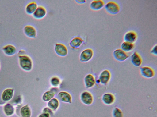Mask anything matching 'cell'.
I'll return each instance as SVG.
<instances>
[{
  "label": "cell",
  "mask_w": 157,
  "mask_h": 117,
  "mask_svg": "<svg viewBox=\"0 0 157 117\" xmlns=\"http://www.w3.org/2000/svg\"><path fill=\"white\" fill-rule=\"evenodd\" d=\"M43 112L48 113L50 115V114H52L53 112L48 107L44 108L43 110Z\"/></svg>",
  "instance_id": "29"
},
{
  "label": "cell",
  "mask_w": 157,
  "mask_h": 117,
  "mask_svg": "<svg viewBox=\"0 0 157 117\" xmlns=\"http://www.w3.org/2000/svg\"><path fill=\"white\" fill-rule=\"evenodd\" d=\"M131 62L135 66L139 67L142 65L143 59L141 56L137 52H134L131 56Z\"/></svg>",
  "instance_id": "17"
},
{
  "label": "cell",
  "mask_w": 157,
  "mask_h": 117,
  "mask_svg": "<svg viewBox=\"0 0 157 117\" xmlns=\"http://www.w3.org/2000/svg\"><path fill=\"white\" fill-rule=\"evenodd\" d=\"M49 83L52 87L58 88L61 83V80L58 76H54L49 80Z\"/></svg>",
  "instance_id": "26"
},
{
  "label": "cell",
  "mask_w": 157,
  "mask_h": 117,
  "mask_svg": "<svg viewBox=\"0 0 157 117\" xmlns=\"http://www.w3.org/2000/svg\"><path fill=\"white\" fill-rule=\"evenodd\" d=\"M140 75L146 79H151L155 75V72L154 69L150 66H141L140 69Z\"/></svg>",
  "instance_id": "6"
},
{
  "label": "cell",
  "mask_w": 157,
  "mask_h": 117,
  "mask_svg": "<svg viewBox=\"0 0 157 117\" xmlns=\"http://www.w3.org/2000/svg\"><path fill=\"white\" fill-rule=\"evenodd\" d=\"M47 14L46 8L43 6H38L36 9L32 14L33 17L37 20H42L44 18Z\"/></svg>",
  "instance_id": "11"
},
{
  "label": "cell",
  "mask_w": 157,
  "mask_h": 117,
  "mask_svg": "<svg viewBox=\"0 0 157 117\" xmlns=\"http://www.w3.org/2000/svg\"><path fill=\"white\" fill-rule=\"evenodd\" d=\"M113 56L114 59L119 62H123L129 58V55L127 52L121 49L115 50L113 53Z\"/></svg>",
  "instance_id": "8"
},
{
  "label": "cell",
  "mask_w": 157,
  "mask_h": 117,
  "mask_svg": "<svg viewBox=\"0 0 157 117\" xmlns=\"http://www.w3.org/2000/svg\"><path fill=\"white\" fill-rule=\"evenodd\" d=\"M112 78L111 72L108 69L102 70L99 73L98 79L96 80V83L106 86L110 82Z\"/></svg>",
  "instance_id": "2"
},
{
  "label": "cell",
  "mask_w": 157,
  "mask_h": 117,
  "mask_svg": "<svg viewBox=\"0 0 157 117\" xmlns=\"http://www.w3.org/2000/svg\"><path fill=\"white\" fill-rule=\"evenodd\" d=\"M75 2L79 4H83L86 3V0H76Z\"/></svg>",
  "instance_id": "31"
},
{
  "label": "cell",
  "mask_w": 157,
  "mask_h": 117,
  "mask_svg": "<svg viewBox=\"0 0 157 117\" xmlns=\"http://www.w3.org/2000/svg\"><path fill=\"white\" fill-rule=\"evenodd\" d=\"M55 53L58 56L61 57L66 56L68 53V50L66 46L61 43H56L54 47Z\"/></svg>",
  "instance_id": "7"
},
{
  "label": "cell",
  "mask_w": 157,
  "mask_h": 117,
  "mask_svg": "<svg viewBox=\"0 0 157 117\" xmlns=\"http://www.w3.org/2000/svg\"><path fill=\"white\" fill-rule=\"evenodd\" d=\"M94 55V51L91 48H88L82 50L79 55L80 62L86 63L91 60Z\"/></svg>",
  "instance_id": "5"
},
{
  "label": "cell",
  "mask_w": 157,
  "mask_h": 117,
  "mask_svg": "<svg viewBox=\"0 0 157 117\" xmlns=\"http://www.w3.org/2000/svg\"><path fill=\"white\" fill-rule=\"evenodd\" d=\"M138 38L137 33L133 30L129 31L126 32L123 36L124 41L134 44Z\"/></svg>",
  "instance_id": "16"
},
{
  "label": "cell",
  "mask_w": 157,
  "mask_h": 117,
  "mask_svg": "<svg viewBox=\"0 0 157 117\" xmlns=\"http://www.w3.org/2000/svg\"><path fill=\"white\" fill-rule=\"evenodd\" d=\"M112 117H124L123 112L122 110L118 107H114L112 110Z\"/></svg>",
  "instance_id": "27"
},
{
  "label": "cell",
  "mask_w": 157,
  "mask_h": 117,
  "mask_svg": "<svg viewBox=\"0 0 157 117\" xmlns=\"http://www.w3.org/2000/svg\"><path fill=\"white\" fill-rule=\"evenodd\" d=\"M25 52V51L24 50H20L19 51V52H18V54H19V55H23V54H24Z\"/></svg>",
  "instance_id": "32"
},
{
  "label": "cell",
  "mask_w": 157,
  "mask_h": 117,
  "mask_svg": "<svg viewBox=\"0 0 157 117\" xmlns=\"http://www.w3.org/2000/svg\"></svg>",
  "instance_id": "33"
},
{
  "label": "cell",
  "mask_w": 157,
  "mask_h": 117,
  "mask_svg": "<svg viewBox=\"0 0 157 117\" xmlns=\"http://www.w3.org/2000/svg\"><path fill=\"white\" fill-rule=\"evenodd\" d=\"M20 114L21 117H31L32 110L29 104H27L21 108Z\"/></svg>",
  "instance_id": "23"
},
{
  "label": "cell",
  "mask_w": 157,
  "mask_h": 117,
  "mask_svg": "<svg viewBox=\"0 0 157 117\" xmlns=\"http://www.w3.org/2000/svg\"><path fill=\"white\" fill-rule=\"evenodd\" d=\"M105 3L102 0L92 1L89 5L90 9L94 11H98L104 7Z\"/></svg>",
  "instance_id": "19"
},
{
  "label": "cell",
  "mask_w": 157,
  "mask_h": 117,
  "mask_svg": "<svg viewBox=\"0 0 157 117\" xmlns=\"http://www.w3.org/2000/svg\"><path fill=\"white\" fill-rule=\"evenodd\" d=\"M83 82L85 87L87 89L93 87L96 83L95 76L91 73L86 74L84 77Z\"/></svg>",
  "instance_id": "10"
},
{
  "label": "cell",
  "mask_w": 157,
  "mask_h": 117,
  "mask_svg": "<svg viewBox=\"0 0 157 117\" xmlns=\"http://www.w3.org/2000/svg\"><path fill=\"white\" fill-rule=\"evenodd\" d=\"M58 88L52 87L43 94L42 96V100L45 102H48L54 98L56 94L58 91Z\"/></svg>",
  "instance_id": "14"
},
{
  "label": "cell",
  "mask_w": 157,
  "mask_h": 117,
  "mask_svg": "<svg viewBox=\"0 0 157 117\" xmlns=\"http://www.w3.org/2000/svg\"><path fill=\"white\" fill-rule=\"evenodd\" d=\"M116 100L115 95L111 92H106L103 94L101 97V101L103 103L108 106L113 105Z\"/></svg>",
  "instance_id": "9"
},
{
  "label": "cell",
  "mask_w": 157,
  "mask_h": 117,
  "mask_svg": "<svg viewBox=\"0 0 157 117\" xmlns=\"http://www.w3.org/2000/svg\"><path fill=\"white\" fill-rule=\"evenodd\" d=\"M79 98L81 102L86 105H90L94 102V98L93 94L88 90L82 91L80 94Z\"/></svg>",
  "instance_id": "4"
},
{
  "label": "cell",
  "mask_w": 157,
  "mask_h": 117,
  "mask_svg": "<svg viewBox=\"0 0 157 117\" xmlns=\"http://www.w3.org/2000/svg\"><path fill=\"white\" fill-rule=\"evenodd\" d=\"M3 110L6 116H10L14 114L15 109L12 104L7 103L4 106Z\"/></svg>",
  "instance_id": "24"
},
{
  "label": "cell",
  "mask_w": 157,
  "mask_h": 117,
  "mask_svg": "<svg viewBox=\"0 0 157 117\" xmlns=\"http://www.w3.org/2000/svg\"><path fill=\"white\" fill-rule=\"evenodd\" d=\"M18 60L19 66L23 70L27 72L32 70L33 67V62L29 55L25 54L19 55Z\"/></svg>",
  "instance_id": "1"
},
{
  "label": "cell",
  "mask_w": 157,
  "mask_h": 117,
  "mask_svg": "<svg viewBox=\"0 0 157 117\" xmlns=\"http://www.w3.org/2000/svg\"><path fill=\"white\" fill-rule=\"evenodd\" d=\"M2 50L5 55L8 56L14 55L17 51L15 46L10 44L4 46L2 48Z\"/></svg>",
  "instance_id": "18"
},
{
  "label": "cell",
  "mask_w": 157,
  "mask_h": 117,
  "mask_svg": "<svg viewBox=\"0 0 157 117\" xmlns=\"http://www.w3.org/2000/svg\"><path fill=\"white\" fill-rule=\"evenodd\" d=\"M59 99L62 102L71 104L72 102V97L69 92L65 91H62L58 93Z\"/></svg>",
  "instance_id": "15"
},
{
  "label": "cell",
  "mask_w": 157,
  "mask_h": 117,
  "mask_svg": "<svg viewBox=\"0 0 157 117\" xmlns=\"http://www.w3.org/2000/svg\"><path fill=\"white\" fill-rule=\"evenodd\" d=\"M50 114L48 113H43L40 115L38 117H50Z\"/></svg>",
  "instance_id": "30"
},
{
  "label": "cell",
  "mask_w": 157,
  "mask_h": 117,
  "mask_svg": "<svg viewBox=\"0 0 157 117\" xmlns=\"http://www.w3.org/2000/svg\"><path fill=\"white\" fill-rule=\"evenodd\" d=\"M104 7L106 12L111 15H116L120 11L119 5L117 2L113 1L107 2L105 4Z\"/></svg>",
  "instance_id": "3"
},
{
  "label": "cell",
  "mask_w": 157,
  "mask_h": 117,
  "mask_svg": "<svg viewBox=\"0 0 157 117\" xmlns=\"http://www.w3.org/2000/svg\"><path fill=\"white\" fill-rule=\"evenodd\" d=\"M38 6V4L36 1L30 2L26 5L25 8V12L28 15H32Z\"/></svg>",
  "instance_id": "21"
},
{
  "label": "cell",
  "mask_w": 157,
  "mask_h": 117,
  "mask_svg": "<svg viewBox=\"0 0 157 117\" xmlns=\"http://www.w3.org/2000/svg\"><path fill=\"white\" fill-rule=\"evenodd\" d=\"M47 106L53 111L57 110L60 106V102L59 100L56 98H54L48 102Z\"/></svg>",
  "instance_id": "22"
},
{
  "label": "cell",
  "mask_w": 157,
  "mask_h": 117,
  "mask_svg": "<svg viewBox=\"0 0 157 117\" xmlns=\"http://www.w3.org/2000/svg\"><path fill=\"white\" fill-rule=\"evenodd\" d=\"M14 94V90L11 88H7L3 91L1 98L2 100L5 102L10 101L13 97Z\"/></svg>",
  "instance_id": "20"
},
{
  "label": "cell",
  "mask_w": 157,
  "mask_h": 117,
  "mask_svg": "<svg viewBox=\"0 0 157 117\" xmlns=\"http://www.w3.org/2000/svg\"><path fill=\"white\" fill-rule=\"evenodd\" d=\"M23 32L25 34L30 38H35L37 35L36 29L33 26L30 25H25L23 28Z\"/></svg>",
  "instance_id": "12"
},
{
  "label": "cell",
  "mask_w": 157,
  "mask_h": 117,
  "mask_svg": "<svg viewBox=\"0 0 157 117\" xmlns=\"http://www.w3.org/2000/svg\"><path fill=\"white\" fill-rule=\"evenodd\" d=\"M134 47V44L125 41L122 42L121 45V49L126 52L131 51Z\"/></svg>",
  "instance_id": "25"
},
{
  "label": "cell",
  "mask_w": 157,
  "mask_h": 117,
  "mask_svg": "<svg viewBox=\"0 0 157 117\" xmlns=\"http://www.w3.org/2000/svg\"><path fill=\"white\" fill-rule=\"evenodd\" d=\"M157 44L154 45L151 48L150 51V53L153 55L156 56L157 55Z\"/></svg>",
  "instance_id": "28"
},
{
  "label": "cell",
  "mask_w": 157,
  "mask_h": 117,
  "mask_svg": "<svg viewBox=\"0 0 157 117\" xmlns=\"http://www.w3.org/2000/svg\"><path fill=\"white\" fill-rule=\"evenodd\" d=\"M84 40L81 37L76 36L72 38L69 42V46L73 49L79 48L84 43Z\"/></svg>",
  "instance_id": "13"
}]
</instances>
